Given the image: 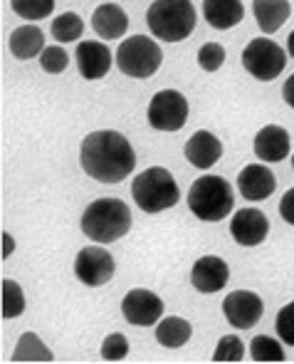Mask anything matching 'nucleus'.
Here are the masks:
<instances>
[{
  "mask_svg": "<svg viewBox=\"0 0 294 364\" xmlns=\"http://www.w3.org/2000/svg\"><path fill=\"white\" fill-rule=\"evenodd\" d=\"M80 164L89 178L99 183H119L134 171L136 154L124 134L99 129L85 136L80 146Z\"/></svg>",
  "mask_w": 294,
  "mask_h": 364,
  "instance_id": "nucleus-1",
  "label": "nucleus"
},
{
  "mask_svg": "<svg viewBox=\"0 0 294 364\" xmlns=\"http://www.w3.org/2000/svg\"><path fill=\"white\" fill-rule=\"evenodd\" d=\"M75 60L85 80H102L111 70V50L99 40H85L77 45Z\"/></svg>",
  "mask_w": 294,
  "mask_h": 364,
  "instance_id": "nucleus-14",
  "label": "nucleus"
},
{
  "mask_svg": "<svg viewBox=\"0 0 294 364\" xmlns=\"http://www.w3.org/2000/svg\"><path fill=\"white\" fill-rule=\"evenodd\" d=\"M250 357L255 362H285L287 360L282 342H277L275 337H267V335L252 337V342H250Z\"/></svg>",
  "mask_w": 294,
  "mask_h": 364,
  "instance_id": "nucleus-25",
  "label": "nucleus"
},
{
  "mask_svg": "<svg viewBox=\"0 0 294 364\" xmlns=\"http://www.w3.org/2000/svg\"><path fill=\"white\" fill-rule=\"evenodd\" d=\"M121 315L134 327H151L163 317V300L151 290H129L121 300Z\"/></svg>",
  "mask_w": 294,
  "mask_h": 364,
  "instance_id": "nucleus-10",
  "label": "nucleus"
},
{
  "mask_svg": "<svg viewBox=\"0 0 294 364\" xmlns=\"http://www.w3.org/2000/svg\"><path fill=\"white\" fill-rule=\"evenodd\" d=\"M40 65H43V70L48 75H60L67 70V65H70V55H67V50H62L60 45H48V48L43 50V55H40Z\"/></svg>",
  "mask_w": 294,
  "mask_h": 364,
  "instance_id": "nucleus-29",
  "label": "nucleus"
},
{
  "mask_svg": "<svg viewBox=\"0 0 294 364\" xmlns=\"http://www.w3.org/2000/svg\"><path fill=\"white\" fill-rule=\"evenodd\" d=\"M282 97H285V102L294 109V75L287 77L285 87H282Z\"/></svg>",
  "mask_w": 294,
  "mask_h": 364,
  "instance_id": "nucleus-34",
  "label": "nucleus"
},
{
  "mask_svg": "<svg viewBox=\"0 0 294 364\" xmlns=\"http://www.w3.org/2000/svg\"><path fill=\"white\" fill-rule=\"evenodd\" d=\"M50 33L58 43H75V40L82 38L85 33V20L77 13H62L53 20L50 25Z\"/></svg>",
  "mask_w": 294,
  "mask_h": 364,
  "instance_id": "nucleus-24",
  "label": "nucleus"
},
{
  "mask_svg": "<svg viewBox=\"0 0 294 364\" xmlns=\"http://www.w3.org/2000/svg\"><path fill=\"white\" fill-rule=\"evenodd\" d=\"M190 335H193V325L188 320H183V317L171 315V317H161L156 322V342L161 347H166V350L183 347L190 340Z\"/></svg>",
  "mask_w": 294,
  "mask_h": 364,
  "instance_id": "nucleus-22",
  "label": "nucleus"
},
{
  "mask_svg": "<svg viewBox=\"0 0 294 364\" xmlns=\"http://www.w3.org/2000/svg\"><path fill=\"white\" fill-rule=\"evenodd\" d=\"M13 253H15V238L8 233V230H5V233H3V258L8 260Z\"/></svg>",
  "mask_w": 294,
  "mask_h": 364,
  "instance_id": "nucleus-35",
  "label": "nucleus"
},
{
  "mask_svg": "<svg viewBox=\"0 0 294 364\" xmlns=\"http://www.w3.org/2000/svg\"><path fill=\"white\" fill-rule=\"evenodd\" d=\"M290 132L280 124H267L255 136V154L265 164H280L290 156Z\"/></svg>",
  "mask_w": 294,
  "mask_h": 364,
  "instance_id": "nucleus-16",
  "label": "nucleus"
},
{
  "mask_svg": "<svg viewBox=\"0 0 294 364\" xmlns=\"http://www.w3.org/2000/svg\"><path fill=\"white\" fill-rule=\"evenodd\" d=\"M237 188L245 201H265L275 193L277 178L265 164H247L237 176Z\"/></svg>",
  "mask_w": 294,
  "mask_h": 364,
  "instance_id": "nucleus-15",
  "label": "nucleus"
},
{
  "mask_svg": "<svg viewBox=\"0 0 294 364\" xmlns=\"http://www.w3.org/2000/svg\"><path fill=\"white\" fill-rule=\"evenodd\" d=\"M15 15L30 20V23H38L45 20L55 10V0H10Z\"/></svg>",
  "mask_w": 294,
  "mask_h": 364,
  "instance_id": "nucleus-27",
  "label": "nucleus"
},
{
  "mask_svg": "<svg viewBox=\"0 0 294 364\" xmlns=\"http://www.w3.org/2000/svg\"><path fill=\"white\" fill-rule=\"evenodd\" d=\"M275 327H277V335H280V340L285 342L287 347H294V300L287 302V305L277 312Z\"/></svg>",
  "mask_w": 294,
  "mask_h": 364,
  "instance_id": "nucleus-32",
  "label": "nucleus"
},
{
  "mask_svg": "<svg viewBox=\"0 0 294 364\" xmlns=\"http://www.w3.org/2000/svg\"><path fill=\"white\" fill-rule=\"evenodd\" d=\"M183 154L195 168H213L223 156V144L213 132H195L183 146Z\"/></svg>",
  "mask_w": 294,
  "mask_h": 364,
  "instance_id": "nucleus-17",
  "label": "nucleus"
},
{
  "mask_svg": "<svg viewBox=\"0 0 294 364\" xmlns=\"http://www.w3.org/2000/svg\"><path fill=\"white\" fill-rule=\"evenodd\" d=\"M148 30L163 43H180L195 30V8L190 0H153L146 10Z\"/></svg>",
  "mask_w": 294,
  "mask_h": 364,
  "instance_id": "nucleus-4",
  "label": "nucleus"
},
{
  "mask_svg": "<svg viewBox=\"0 0 294 364\" xmlns=\"http://www.w3.org/2000/svg\"><path fill=\"white\" fill-rule=\"evenodd\" d=\"M265 305H262V297L257 292L250 290H235L225 297L223 302V315L235 330H250L260 322Z\"/></svg>",
  "mask_w": 294,
  "mask_h": 364,
  "instance_id": "nucleus-11",
  "label": "nucleus"
},
{
  "mask_svg": "<svg viewBox=\"0 0 294 364\" xmlns=\"http://www.w3.org/2000/svg\"><path fill=\"white\" fill-rule=\"evenodd\" d=\"M129 355V340L121 332H111L107 335V340L102 342V360L107 362H119Z\"/></svg>",
  "mask_w": 294,
  "mask_h": 364,
  "instance_id": "nucleus-31",
  "label": "nucleus"
},
{
  "mask_svg": "<svg viewBox=\"0 0 294 364\" xmlns=\"http://www.w3.org/2000/svg\"><path fill=\"white\" fill-rule=\"evenodd\" d=\"M163 63V50L146 35H131L116 50V68L134 80H148L158 73Z\"/></svg>",
  "mask_w": 294,
  "mask_h": 364,
  "instance_id": "nucleus-6",
  "label": "nucleus"
},
{
  "mask_svg": "<svg viewBox=\"0 0 294 364\" xmlns=\"http://www.w3.org/2000/svg\"><path fill=\"white\" fill-rule=\"evenodd\" d=\"M292 168H294V156H292Z\"/></svg>",
  "mask_w": 294,
  "mask_h": 364,
  "instance_id": "nucleus-37",
  "label": "nucleus"
},
{
  "mask_svg": "<svg viewBox=\"0 0 294 364\" xmlns=\"http://www.w3.org/2000/svg\"><path fill=\"white\" fill-rule=\"evenodd\" d=\"M245 357V345L237 335H225L218 340V347L213 352L215 362H240Z\"/></svg>",
  "mask_w": 294,
  "mask_h": 364,
  "instance_id": "nucleus-28",
  "label": "nucleus"
},
{
  "mask_svg": "<svg viewBox=\"0 0 294 364\" xmlns=\"http://www.w3.org/2000/svg\"><path fill=\"white\" fill-rule=\"evenodd\" d=\"M116 273V263L114 255L107 248H97V245H89V248H82L75 258V275L80 283H85L87 288H99V285H107Z\"/></svg>",
  "mask_w": 294,
  "mask_h": 364,
  "instance_id": "nucleus-9",
  "label": "nucleus"
},
{
  "mask_svg": "<svg viewBox=\"0 0 294 364\" xmlns=\"http://www.w3.org/2000/svg\"><path fill=\"white\" fill-rule=\"evenodd\" d=\"M25 312V292L15 280H3V317L15 320Z\"/></svg>",
  "mask_w": 294,
  "mask_h": 364,
  "instance_id": "nucleus-26",
  "label": "nucleus"
},
{
  "mask_svg": "<svg viewBox=\"0 0 294 364\" xmlns=\"http://www.w3.org/2000/svg\"><path fill=\"white\" fill-rule=\"evenodd\" d=\"M280 216L285 218L290 225H294V186L285 193V196H282V201H280Z\"/></svg>",
  "mask_w": 294,
  "mask_h": 364,
  "instance_id": "nucleus-33",
  "label": "nucleus"
},
{
  "mask_svg": "<svg viewBox=\"0 0 294 364\" xmlns=\"http://www.w3.org/2000/svg\"><path fill=\"white\" fill-rule=\"evenodd\" d=\"M146 117L156 132H178L188 122V100L176 90H161L151 97Z\"/></svg>",
  "mask_w": 294,
  "mask_h": 364,
  "instance_id": "nucleus-8",
  "label": "nucleus"
},
{
  "mask_svg": "<svg viewBox=\"0 0 294 364\" xmlns=\"http://www.w3.org/2000/svg\"><path fill=\"white\" fill-rule=\"evenodd\" d=\"M134 203L143 213H161L178 203L180 191L173 173L163 166H151L141 171L131 183Z\"/></svg>",
  "mask_w": 294,
  "mask_h": 364,
  "instance_id": "nucleus-5",
  "label": "nucleus"
},
{
  "mask_svg": "<svg viewBox=\"0 0 294 364\" xmlns=\"http://www.w3.org/2000/svg\"><path fill=\"white\" fill-rule=\"evenodd\" d=\"M252 13H255L257 28L265 35H272L290 20L292 8L287 0H252Z\"/></svg>",
  "mask_w": 294,
  "mask_h": 364,
  "instance_id": "nucleus-19",
  "label": "nucleus"
},
{
  "mask_svg": "<svg viewBox=\"0 0 294 364\" xmlns=\"http://www.w3.org/2000/svg\"><path fill=\"white\" fill-rule=\"evenodd\" d=\"M267 233H270V220L257 208H240L230 220V235L242 248H255L265 243Z\"/></svg>",
  "mask_w": 294,
  "mask_h": 364,
  "instance_id": "nucleus-12",
  "label": "nucleus"
},
{
  "mask_svg": "<svg viewBox=\"0 0 294 364\" xmlns=\"http://www.w3.org/2000/svg\"><path fill=\"white\" fill-rule=\"evenodd\" d=\"M45 50V33L38 25H20L10 35V53L18 60L40 58Z\"/></svg>",
  "mask_w": 294,
  "mask_h": 364,
  "instance_id": "nucleus-21",
  "label": "nucleus"
},
{
  "mask_svg": "<svg viewBox=\"0 0 294 364\" xmlns=\"http://www.w3.org/2000/svg\"><path fill=\"white\" fill-rule=\"evenodd\" d=\"M92 28H94V33L99 35L102 40H107V43L124 38V33L129 30L126 10L119 8L116 3L104 0V3L94 10V15H92Z\"/></svg>",
  "mask_w": 294,
  "mask_h": 364,
  "instance_id": "nucleus-18",
  "label": "nucleus"
},
{
  "mask_svg": "<svg viewBox=\"0 0 294 364\" xmlns=\"http://www.w3.org/2000/svg\"><path fill=\"white\" fill-rule=\"evenodd\" d=\"M13 362H53V352L35 332H25L15 345Z\"/></svg>",
  "mask_w": 294,
  "mask_h": 364,
  "instance_id": "nucleus-23",
  "label": "nucleus"
},
{
  "mask_svg": "<svg viewBox=\"0 0 294 364\" xmlns=\"http://www.w3.org/2000/svg\"><path fill=\"white\" fill-rule=\"evenodd\" d=\"M188 208L198 220L205 223H218L235 208V193L233 186L223 176L205 173L195 178L188 191Z\"/></svg>",
  "mask_w": 294,
  "mask_h": 364,
  "instance_id": "nucleus-3",
  "label": "nucleus"
},
{
  "mask_svg": "<svg viewBox=\"0 0 294 364\" xmlns=\"http://www.w3.org/2000/svg\"><path fill=\"white\" fill-rule=\"evenodd\" d=\"M225 63V48L218 43H205L198 50V65L205 73H218Z\"/></svg>",
  "mask_w": 294,
  "mask_h": 364,
  "instance_id": "nucleus-30",
  "label": "nucleus"
},
{
  "mask_svg": "<svg viewBox=\"0 0 294 364\" xmlns=\"http://www.w3.org/2000/svg\"><path fill=\"white\" fill-rule=\"evenodd\" d=\"M230 280V268L223 258L218 255H203V258L195 260L193 270H190V283L198 292H213L223 290Z\"/></svg>",
  "mask_w": 294,
  "mask_h": 364,
  "instance_id": "nucleus-13",
  "label": "nucleus"
},
{
  "mask_svg": "<svg viewBox=\"0 0 294 364\" xmlns=\"http://www.w3.org/2000/svg\"><path fill=\"white\" fill-rule=\"evenodd\" d=\"M203 15L205 23L215 30H230L245 15L242 0H203Z\"/></svg>",
  "mask_w": 294,
  "mask_h": 364,
  "instance_id": "nucleus-20",
  "label": "nucleus"
},
{
  "mask_svg": "<svg viewBox=\"0 0 294 364\" xmlns=\"http://www.w3.org/2000/svg\"><path fill=\"white\" fill-rule=\"evenodd\" d=\"M242 68L255 80L272 82L287 68V53L270 38H252L247 48L242 50Z\"/></svg>",
  "mask_w": 294,
  "mask_h": 364,
  "instance_id": "nucleus-7",
  "label": "nucleus"
},
{
  "mask_svg": "<svg viewBox=\"0 0 294 364\" xmlns=\"http://www.w3.org/2000/svg\"><path fill=\"white\" fill-rule=\"evenodd\" d=\"M131 230V208L121 198H97L82 213V233L89 240L109 245Z\"/></svg>",
  "mask_w": 294,
  "mask_h": 364,
  "instance_id": "nucleus-2",
  "label": "nucleus"
},
{
  "mask_svg": "<svg viewBox=\"0 0 294 364\" xmlns=\"http://www.w3.org/2000/svg\"><path fill=\"white\" fill-rule=\"evenodd\" d=\"M287 53H290V58H294V30L290 33V38H287Z\"/></svg>",
  "mask_w": 294,
  "mask_h": 364,
  "instance_id": "nucleus-36",
  "label": "nucleus"
}]
</instances>
